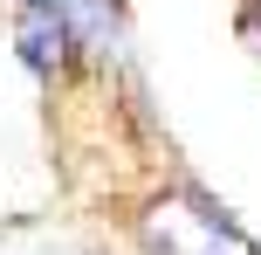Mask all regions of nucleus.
<instances>
[{
	"label": "nucleus",
	"instance_id": "2",
	"mask_svg": "<svg viewBox=\"0 0 261 255\" xmlns=\"http://www.w3.org/2000/svg\"><path fill=\"white\" fill-rule=\"evenodd\" d=\"M14 35H21V55L35 69H55L69 49V21L55 14V0H21V21H14Z\"/></svg>",
	"mask_w": 261,
	"mask_h": 255
},
{
	"label": "nucleus",
	"instance_id": "1",
	"mask_svg": "<svg viewBox=\"0 0 261 255\" xmlns=\"http://www.w3.org/2000/svg\"><path fill=\"white\" fill-rule=\"evenodd\" d=\"M144 248L151 255H261L206 193H165V200H151Z\"/></svg>",
	"mask_w": 261,
	"mask_h": 255
}]
</instances>
